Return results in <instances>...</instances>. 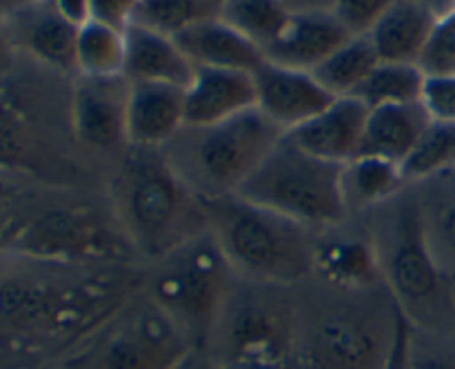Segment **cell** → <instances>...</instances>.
Returning <instances> with one entry per match:
<instances>
[{"label":"cell","instance_id":"d590c367","mask_svg":"<svg viewBox=\"0 0 455 369\" xmlns=\"http://www.w3.org/2000/svg\"><path fill=\"white\" fill-rule=\"evenodd\" d=\"M409 369H455V354L451 351H418L413 345L411 367Z\"/></svg>","mask_w":455,"mask_h":369},{"label":"cell","instance_id":"603a6c76","mask_svg":"<svg viewBox=\"0 0 455 369\" xmlns=\"http://www.w3.org/2000/svg\"><path fill=\"white\" fill-rule=\"evenodd\" d=\"M427 187L420 209L429 245L438 258L440 267L449 276H455V167L440 176L420 182Z\"/></svg>","mask_w":455,"mask_h":369},{"label":"cell","instance_id":"7bdbcfd3","mask_svg":"<svg viewBox=\"0 0 455 369\" xmlns=\"http://www.w3.org/2000/svg\"><path fill=\"white\" fill-rule=\"evenodd\" d=\"M234 369H283V367H253V365H234Z\"/></svg>","mask_w":455,"mask_h":369},{"label":"cell","instance_id":"d6986e66","mask_svg":"<svg viewBox=\"0 0 455 369\" xmlns=\"http://www.w3.org/2000/svg\"><path fill=\"white\" fill-rule=\"evenodd\" d=\"M429 123L422 102L373 107L369 109L358 156H378L403 164Z\"/></svg>","mask_w":455,"mask_h":369},{"label":"cell","instance_id":"3957f363","mask_svg":"<svg viewBox=\"0 0 455 369\" xmlns=\"http://www.w3.org/2000/svg\"><path fill=\"white\" fill-rule=\"evenodd\" d=\"M133 149L116 182L123 227L142 252L167 258L203 234L198 227H207L203 200L154 149Z\"/></svg>","mask_w":455,"mask_h":369},{"label":"cell","instance_id":"484cf974","mask_svg":"<svg viewBox=\"0 0 455 369\" xmlns=\"http://www.w3.org/2000/svg\"><path fill=\"white\" fill-rule=\"evenodd\" d=\"M124 31L100 25L96 20L78 27L76 38V69L89 78L124 76Z\"/></svg>","mask_w":455,"mask_h":369},{"label":"cell","instance_id":"4316f807","mask_svg":"<svg viewBox=\"0 0 455 369\" xmlns=\"http://www.w3.org/2000/svg\"><path fill=\"white\" fill-rule=\"evenodd\" d=\"M427 74L420 65L413 62H385L380 60L373 67L358 92L354 93L367 109L382 105H407V102H420L422 87H425Z\"/></svg>","mask_w":455,"mask_h":369},{"label":"cell","instance_id":"60d3db41","mask_svg":"<svg viewBox=\"0 0 455 369\" xmlns=\"http://www.w3.org/2000/svg\"><path fill=\"white\" fill-rule=\"evenodd\" d=\"M411 3L422 4V7H429L431 12H435V13H438V16H444V13H447L449 9H453L451 0H411Z\"/></svg>","mask_w":455,"mask_h":369},{"label":"cell","instance_id":"f546056e","mask_svg":"<svg viewBox=\"0 0 455 369\" xmlns=\"http://www.w3.org/2000/svg\"><path fill=\"white\" fill-rule=\"evenodd\" d=\"M455 167V123L431 120L416 142L411 154L403 160L407 185L425 182Z\"/></svg>","mask_w":455,"mask_h":369},{"label":"cell","instance_id":"6da1fadb","mask_svg":"<svg viewBox=\"0 0 455 369\" xmlns=\"http://www.w3.org/2000/svg\"><path fill=\"white\" fill-rule=\"evenodd\" d=\"M203 209L209 234L234 269L267 283H293L314 271L309 227L235 194L203 200Z\"/></svg>","mask_w":455,"mask_h":369},{"label":"cell","instance_id":"ba28073f","mask_svg":"<svg viewBox=\"0 0 455 369\" xmlns=\"http://www.w3.org/2000/svg\"><path fill=\"white\" fill-rule=\"evenodd\" d=\"M127 76H80L71 93V124L80 142L111 149L127 142Z\"/></svg>","mask_w":455,"mask_h":369},{"label":"cell","instance_id":"52a82bcc","mask_svg":"<svg viewBox=\"0 0 455 369\" xmlns=\"http://www.w3.org/2000/svg\"><path fill=\"white\" fill-rule=\"evenodd\" d=\"M185 356L180 325L154 305L107 342L102 365L105 369H173Z\"/></svg>","mask_w":455,"mask_h":369},{"label":"cell","instance_id":"b9f144b4","mask_svg":"<svg viewBox=\"0 0 455 369\" xmlns=\"http://www.w3.org/2000/svg\"><path fill=\"white\" fill-rule=\"evenodd\" d=\"M173 369H212V367H209V365H204V363H200V360L185 356V358H182L180 363H178Z\"/></svg>","mask_w":455,"mask_h":369},{"label":"cell","instance_id":"cb8c5ba5","mask_svg":"<svg viewBox=\"0 0 455 369\" xmlns=\"http://www.w3.org/2000/svg\"><path fill=\"white\" fill-rule=\"evenodd\" d=\"M407 185L403 164L378 156H355L342 167V187L347 205H380L400 196Z\"/></svg>","mask_w":455,"mask_h":369},{"label":"cell","instance_id":"9c48e42d","mask_svg":"<svg viewBox=\"0 0 455 369\" xmlns=\"http://www.w3.org/2000/svg\"><path fill=\"white\" fill-rule=\"evenodd\" d=\"M253 80L256 107L284 133L318 116L333 100L311 71L289 69L265 60L253 71Z\"/></svg>","mask_w":455,"mask_h":369},{"label":"cell","instance_id":"4dcf8cb0","mask_svg":"<svg viewBox=\"0 0 455 369\" xmlns=\"http://www.w3.org/2000/svg\"><path fill=\"white\" fill-rule=\"evenodd\" d=\"M425 74H455V7L438 18L429 44L420 58Z\"/></svg>","mask_w":455,"mask_h":369},{"label":"cell","instance_id":"9a60e30c","mask_svg":"<svg viewBox=\"0 0 455 369\" xmlns=\"http://www.w3.org/2000/svg\"><path fill=\"white\" fill-rule=\"evenodd\" d=\"M124 76L136 83H160L187 89L194 80L196 65L172 36L132 25L124 31Z\"/></svg>","mask_w":455,"mask_h":369},{"label":"cell","instance_id":"4fadbf2b","mask_svg":"<svg viewBox=\"0 0 455 369\" xmlns=\"http://www.w3.org/2000/svg\"><path fill=\"white\" fill-rule=\"evenodd\" d=\"M185 129V89L129 80L127 142L138 149L167 147Z\"/></svg>","mask_w":455,"mask_h":369},{"label":"cell","instance_id":"7402d4cb","mask_svg":"<svg viewBox=\"0 0 455 369\" xmlns=\"http://www.w3.org/2000/svg\"><path fill=\"white\" fill-rule=\"evenodd\" d=\"M385 351H380L378 341L363 323L349 318H333L323 323V327L315 333L314 367L380 369Z\"/></svg>","mask_w":455,"mask_h":369},{"label":"cell","instance_id":"d6a6232c","mask_svg":"<svg viewBox=\"0 0 455 369\" xmlns=\"http://www.w3.org/2000/svg\"><path fill=\"white\" fill-rule=\"evenodd\" d=\"M420 102L431 120L455 123V74H427Z\"/></svg>","mask_w":455,"mask_h":369},{"label":"cell","instance_id":"e0dca14e","mask_svg":"<svg viewBox=\"0 0 455 369\" xmlns=\"http://www.w3.org/2000/svg\"><path fill=\"white\" fill-rule=\"evenodd\" d=\"M176 40L196 67L240 69L253 74L265 62L260 49L243 34H238L234 27L227 25L222 18L200 22L176 36Z\"/></svg>","mask_w":455,"mask_h":369},{"label":"cell","instance_id":"e575fe53","mask_svg":"<svg viewBox=\"0 0 455 369\" xmlns=\"http://www.w3.org/2000/svg\"><path fill=\"white\" fill-rule=\"evenodd\" d=\"M22 154V133L13 116L0 107V167H9Z\"/></svg>","mask_w":455,"mask_h":369},{"label":"cell","instance_id":"7a4b0ae2","mask_svg":"<svg viewBox=\"0 0 455 369\" xmlns=\"http://www.w3.org/2000/svg\"><path fill=\"white\" fill-rule=\"evenodd\" d=\"M283 136L253 107L212 127H185L167 145L164 160L200 200L220 198L235 194Z\"/></svg>","mask_w":455,"mask_h":369},{"label":"cell","instance_id":"836d02e7","mask_svg":"<svg viewBox=\"0 0 455 369\" xmlns=\"http://www.w3.org/2000/svg\"><path fill=\"white\" fill-rule=\"evenodd\" d=\"M140 0H89L92 20L114 29L127 31L133 25Z\"/></svg>","mask_w":455,"mask_h":369},{"label":"cell","instance_id":"8992f818","mask_svg":"<svg viewBox=\"0 0 455 369\" xmlns=\"http://www.w3.org/2000/svg\"><path fill=\"white\" fill-rule=\"evenodd\" d=\"M167 258L154 283L156 305L180 327H203L216 314L231 265L209 229Z\"/></svg>","mask_w":455,"mask_h":369},{"label":"cell","instance_id":"ffe728a7","mask_svg":"<svg viewBox=\"0 0 455 369\" xmlns=\"http://www.w3.org/2000/svg\"><path fill=\"white\" fill-rule=\"evenodd\" d=\"M9 29L16 31L22 47L53 69H76V38L78 27L67 22L53 9L52 0H43L29 12L12 18Z\"/></svg>","mask_w":455,"mask_h":369},{"label":"cell","instance_id":"8fae6325","mask_svg":"<svg viewBox=\"0 0 455 369\" xmlns=\"http://www.w3.org/2000/svg\"><path fill=\"white\" fill-rule=\"evenodd\" d=\"M256 107L251 71L196 67L185 89V127H212Z\"/></svg>","mask_w":455,"mask_h":369},{"label":"cell","instance_id":"f1b7e54d","mask_svg":"<svg viewBox=\"0 0 455 369\" xmlns=\"http://www.w3.org/2000/svg\"><path fill=\"white\" fill-rule=\"evenodd\" d=\"M291 12L280 0H225L220 13L227 25L251 40L260 52L278 38Z\"/></svg>","mask_w":455,"mask_h":369},{"label":"cell","instance_id":"ac0fdd59","mask_svg":"<svg viewBox=\"0 0 455 369\" xmlns=\"http://www.w3.org/2000/svg\"><path fill=\"white\" fill-rule=\"evenodd\" d=\"M314 271L340 289L371 287L382 278L376 243L347 234L315 240Z\"/></svg>","mask_w":455,"mask_h":369},{"label":"cell","instance_id":"277c9868","mask_svg":"<svg viewBox=\"0 0 455 369\" xmlns=\"http://www.w3.org/2000/svg\"><path fill=\"white\" fill-rule=\"evenodd\" d=\"M342 167L307 154L284 133L235 196L309 229L336 227L349 212Z\"/></svg>","mask_w":455,"mask_h":369},{"label":"cell","instance_id":"1f68e13d","mask_svg":"<svg viewBox=\"0 0 455 369\" xmlns=\"http://www.w3.org/2000/svg\"><path fill=\"white\" fill-rule=\"evenodd\" d=\"M395 0H338L333 13L349 36H369Z\"/></svg>","mask_w":455,"mask_h":369},{"label":"cell","instance_id":"ee69618b","mask_svg":"<svg viewBox=\"0 0 455 369\" xmlns=\"http://www.w3.org/2000/svg\"><path fill=\"white\" fill-rule=\"evenodd\" d=\"M451 4H453V7H455V0H451Z\"/></svg>","mask_w":455,"mask_h":369},{"label":"cell","instance_id":"44dd1931","mask_svg":"<svg viewBox=\"0 0 455 369\" xmlns=\"http://www.w3.org/2000/svg\"><path fill=\"white\" fill-rule=\"evenodd\" d=\"M229 347L234 365L283 367L287 333L278 314L269 307L244 305L231 320Z\"/></svg>","mask_w":455,"mask_h":369},{"label":"cell","instance_id":"5bb4252c","mask_svg":"<svg viewBox=\"0 0 455 369\" xmlns=\"http://www.w3.org/2000/svg\"><path fill=\"white\" fill-rule=\"evenodd\" d=\"M349 38L333 12L291 13L278 38L262 53L274 65L314 71Z\"/></svg>","mask_w":455,"mask_h":369},{"label":"cell","instance_id":"d4e9b609","mask_svg":"<svg viewBox=\"0 0 455 369\" xmlns=\"http://www.w3.org/2000/svg\"><path fill=\"white\" fill-rule=\"evenodd\" d=\"M378 62L380 58L369 36H351L311 74L333 98L354 96Z\"/></svg>","mask_w":455,"mask_h":369},{"label":"cell","instance_id":"ab89813d","mask_svg":"<svg viewBox=\"0 0 455 369\" xmlns=\"http://www.w3.org/2000/svg\"><path fill=\"white\" fill-rule=\"evenodd\" d=\"M43 0H0V18L3 20H12V18L29 12V9H34Z\"/></svg>","mask_w":455,"mask_h":369},{"label":"cell","instance_id":"7c38bea8","mask_svg":"<svg viewBox=\"0 0 455 369\" xmlns=\"http://www.w3.org/2000/svg\"><path fill=\"white\" fill-rule=\"evenodd\" d=\"M369 109L355 96L333 98L318 116L287 136L315 158L347 164L360 154Z\"/></svg>","mask_w":455,"mask_h":369},{"label":"cell","instance_id":"83f0119b","mask_svg":"<svg viewBox=\"0 0 455 369\" xmlns=\"http://www.w3.org/2000/svg\"><path fill=\"white\" fill-rule=\"evenodd\" d=\"M222 4L225 0H140L133 25L176 38L200 22L220 18Z\"/></svg>","mask_w":455,"mask_h":369},{"label":"cell","instance_id":"2e32d148","mask_svg":"<svg viewBox=\"0 0 455 369\" xmlns=\"http://www.w3.org/2000/svg\"><path fill=\"white\" fill-rule=\"evenodd\" d=\"M438 18V13L431 12L429 7H422L411 0H395L389 12L373 27L369 40L380 60L420 65Z\"/></svg>","mask_w":455,"mask_h":369},{"label":"cell","instance_id":"74e56055","mask_svg":"<svg viewBox=\"0 0 455 369\" xmlns=\"http://www.w3.org/2000/svg\"><path fill=\"white\" fill-rule=\"evenodd\" d=\"M291 13H314L333 12L338 0H280Z\"/></svg>","mask_w":455,"mask_h":369},{"label":"cell","instance_id":"f35d334b","mask_svg":"<svg viewBox=\"0 0 455 369\" xmlns=\"http://www.w3.org/2000/svg\"><path fill=\"white\" fill-rule=\"evenodd\" d=\"M12 58H13L12 31H9L7 22L0 18V76L12 67Z\"/></svg>","mask_w":455,"mask_h":369},{"label":"cell","instance_id":"5b68a950","mask_svg":"<svg viewBox=\"0 0 455 369\" xmlns=\"http://www.w3.org/2000/svg\"><path fill=\"white\" fill-rule=\"evenodd\" d=\"M382 278L394 289L404 311L443 316L453 309V280L440 267L425 229L420 200L400 198L387 234V247L376 245Z\"/></svg>","mask_w":455,"mask_h":369},{"label":"cell","instance_id":"8d00e7d4","mask_svg":"<svg viewBox=\"0 0 455 369\" xmlns=\"http://www.w3.org/2000/svg\"><path fill=\"white\" fill-rule=\"evenodd\" d=\"M52 4L67 22H71V25L83 27L84 22L92 20L89 0H52Z\"/></svg>","mask_w":455,"mask_h":369},{"label":"cell","instance_id":"30bf717a","mask_svg":"<svg viewBox=\"0 0 455 369\" xmlns=\"http://www.w3.org/2000/svg\"><path fill=\"white\" fill-rule=\"evenodd\" d=\"M20 247L43 261L109 258L116 253L111 236L92 216L76 212H49L22 229Z\"/></svg>","mask_w":455,"mask_h":369}]
</instances>
